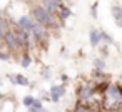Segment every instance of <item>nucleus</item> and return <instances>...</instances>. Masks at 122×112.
<instances>
[{
    "mask_svg": "<svg viewBox=\"0 0 122 112\" xmlns=\"http://www.w3.org/2000/svg\"><path fill=\"white\" fill-rule=\"evenodd\" d=\"M10 57H12V52L5 45H2V47H0V60L7 62V60H10Z\"/></svg>",
    "mask_w": 122,
    "mask_h": 112,
    "instance_id": "14",
    "label": "nucleus"
},
{
    "mask_svg": "<svg viewBox=\"0 0 122 112\" xmlns=\"http://www.w3.org/2000/svg\"><path fill=\"white\" fill-rule=\"evenodd\" d=\"M122 104V85L120 84H110L107 94L104 95V105L110 110H117Z\"/></svg>",
    "mask_w": 122,
    "mask_h": 112,
    "instance_id": "2",
    "label": "nucleus"
},
{
    "mask_svg": "<svg viewBox=\"0 0 122 112\" xmlns=\"http://www.w3.org/2000/svg\"><path fill=\"white\" fill-rule=\"evenodd\" d=\"M4 42H5V47L14 54V52H20L22 50V47H20V42H19V39H17V35H15V32H14V29L5 35V39H4ZM24 52V50H22Z\"/></svg>",
    "mask_w": 122,
    "mask_h": 112,
    "instance_id": "5",
    "label": "nucleus"
},
{
    "mask_svg": "<svg viewBox=\"0 0 122 112\" xmlns=\"http://www.w3.org/2000/svg\"><path fill=\"white\" fill-rule=\"evenodd\" d=\"M97 5H99L97 2L90 5V15H92V19H97V17H99V14H97Z\"/></svg>",
    "mask_w": 122,
    "mask_h": 112,
    "instance_id": "19",
    "label": "nucleus"
},
{
    "mask_svg": "<svg viewBox=\"0 0 122 112\" xmlns=\"http://www.w3.org/2000/svg\"><path fill=\"white\" fill-rule=\"evenodd\" d=\"M35 99H37V97H34L32 94H27V95H24V99H22V105H25V107L32 109V105H34Z\"/></svg>",
    "mask_w": 122,
    "mask_h": 112,
    "instance_id": "15",
    "label": "nucleus"
},
{
    "mask_svg": "<svg viewBox=\"0 0 122 112\" xmlns=\"http://www.w3.org/2000/svg\"><path fill=\"white\" fill-rule=\"evenodd\" d=\"M92 79H95L97 82H102V80H105V79H107V75H105L104 72H100V70H95V69H94V72H92Z\"/></svg>",
    "mask_w": 122,
    "mask_h": 112,
    "instance_id": "17",
    "label": "nucleus"
},
{
    "mask_svg": "<svg viewBox=\"0 0 122 112\" xmlns=\"http://www.w3.org/2000/svg\"><path fill=\"white\" fill-rule=\"evenodd\" d=\"M40 75H42V79H45V80H49V79H50V77H52V72H50V70H49V69H44V70H42V74H40Z\"/></svg>",
    "mask_w": 122,
    "mask_h": 112,
    "instance_id": "20",
    "label": "nucleus"
},
{
    "mask_svg": "<svg viewBox=\"0 0 122 112\" xmlns=\"http://www.w3.org/2000/svg\"><path fill=\"white\" fill-rule=\"evenodd\" d=\"M70 15H72V10L69 9V5H65V4H64V5L60 7V10H59V17H57V19H59V22L64 25V24H65V20H67V19H70Z\"/></svg>",
    "mask_w": 122,
    "mask_h": 112,
    "instance_id": "11",
    "label": "nucleus"
},
{
    "mask_svg": "<svg viewBox=\"0 0 122 112\" xmlns=\"http://www.w3.org/2000/svg\"><path fill=\"white\" fill-rule=\"evenodd\" d=\"M20 65H22L24 69H27V67H30V65H32V55H30L29 52L22 54V57H20Z\"/></svg>",
    "mask_w": 122,
    "mask_h": 112,
    "instance_id": "13",
    "label": "nucleus"
},
{
    "mask_svg": "<svg viewBox=\"0 0 122 112\" xmlns=\"http://www.w3.org/2000/svg\"><path fill=\"white\" fill-rule=\"evenodd\" d=\"M39 112H50V110H47V109H42V110H39Z\"/></svg>",
    "mask_w": 122,
    "mask_h": 112,
    "instance_id": "24",
    "label": "nucleus"
},
{
    "mask_svg": "<svg viewBox=\"0 0 122 112\" xmlns=\"http://www.w3.org/2000/svg\"><path fill=\"white\" fill-rule=\"evenodd\" d=\"M7 79H9V82L12 84V85H20V87H32V84H30V80L25 77V75H22V74H9L7 75Z\"/></svg>",
    "mask_w": 122,
    "mask_h": 112,
    "instance_id": "8",
    "label": "nucleus"
},
{
    "mask_svg": "<svg viewBox=\"0 0 122 112\" xmlns=\"http://www.w3.org/2000/svg\"><path fill=\"white\" fill-rule=\"evenodd\" d=\"M105 67H107L105 59H102V57H95V59H94V69H95V70L104 72V70H105Z\"/></svg>",
    "mask_w": 122,
    "mask_h": 112,
    "instance_id": "12",
    "label": "nucleus"
},
{
    "mask_svg": "<svg viewBox=\"0 0 122 112\" xmlns=\"http://www.w3.org/2000/svg\"><path fill=\"white\" fill-rule=\"evenodd\" d=\"M32 109H34V110H37V112L44 109V104H42V99H40V97H37V99H35V102H34Z\"/></svg>",
    "mask_w": 122,
    "mask_h": 112,
    "instance_id": "18",
    "label": "nucleus"
},
{
    "mask_svg": "<svg viewBox=\"0 0 122 112\" xmlns=\"http://www.w3.org/2000/svg\"><path fill=\"white\" fill-rule=\"evenodd\" d=\"M30 17L37 22V24H40V25H44V27H47L49 30L50 29H54V30H57V29H60V22H59V19L57 17H54V15H50L45 9H42L40 5H34V7H30Z\"/></svg>",
    "mask_w": 122,
    "mask_h": 112,
    "instance_id": "1",
    "label": "nucleus"
},
{
    "mask_svg": "<svg viewBox=\"0 0 122 112\" xmlns=\"http://www.w3.org/2000/svg\"><path fill=\"white\" fill-rule=\"evenodd\" d=\"M100 37H102V42H104L105 45H112V44H114V39H112V35H109L107 32L100 30Z\"/></svg>",
    "mask_w": 122,
    "mask_h": 112,
    "instance_id": "16",
    "label": "nucleus"
},
{
    "mask_svg": "<svg viewBox=\"0 0 122 112\" xmlns=\"http://www.w3.org/2000/svg\"><path fill=\"white\" fill-rule=\"evenodd\" d=\"M10 2L12 0H0V10H4L7 5H10Z\"/></svg>",
    "mask_w": 122,
    "mask_h": 112,
    "instance_id": "22",
    "label": "nucleus"
},
{
    "mask_svg": "<svg viewBox=\"0 0 122 112\" xmlns=\"http://www.w3.org/2000/svg\"><path fill=\"white\" fill-rule=\"evenodd\" d=\"M30 35H32V40H34L35 44H47V40H49V37H50V30H49L47 27H44V25H40V24L35 22V25H34L32 32H30Z\"/></svg>",
    "mask_w": 122,
    "mask_h": 112,
    "instance_id": "4",
    "label": "nucleus"
},
{
    "mask_svg": "<svg viewBox=\"0 0 122 112\" xmlns=\"http://www.w3.org/2000/svg\"><path fill=\"white\" fill-rule=\"evenodd\" d=\"M110 14H112V19H114V22H115V25L117 27H122V7L120 5H112L110 7Z\"/></svg>",
    "mask_w": 122,
    "mask_h": 112,
    "instance_id": "9",
    "label": "nucleus"
},
{
    "mask_svg": "<svg viewBox=\"0 0 122 112\" xmlns=\"http://www.w3.org/2000/svg\"><path fill=\"white\" fill-rule=\"evenodd\" d=\"M94 95H95V87L94 84H89V82H84L77 87V99H79V104H84V105H89L92 100H94Z\"/></svg>",
    "mask_w": 122,
    "mask_h": 112,
    "instance_id": "3",
    "label": "nucleus"
},
{
    "mask_svg": "<svg viewBox=\"0 0 122 112\" xmlns=\"http://www.w3.org/2000/svg\"><path fill=\"white\" fill-rule=\"evenodd\" d=\"M100 54H102L104 57H107V55H109V45H105V44L100 45Z\"/></svg>",
    "mask_w": 122,
    "mask_h": 112,
    "instance_id": "21",
    "label": "nucleus"
},
{
    "mask_svg": "<svg viewBox=\"0 0 122 112\" xmlns=\"http://www.w3.org/2000/svg\"><path fill=\"white\" fill-rule=\"evenodd\" d=\"M65 84H55V85H50L49 89V94H50V102L54 104H59L60 99L65 95Z\"/></svg>",
    "mask_w": 122,
    "mask_h": 112,
    "instance_id": "6",
    "label": "nucleus"
},
{
    "mask_svg": "<svg viewBox=\"0 0 122 112\" xmlns=\"http://www.w3.org/2000/svg\"><path fill=\"white\" fill-rule=\"evenodd\" d=\"M89 42H90L92 47H99L100 42H102L100 30H97V29H90V30H89Z\"/></svg>",
    "mask_w": 122,
    "mask_h": 112,
    "instance_id": "10",
    "label": "nucleus"
},
{
    "mask_svg": "<svg viewBox=\"0 0 122 112\" xmlns=\"http://www.w3.org/2000/svg\"><path fill=\"white\" fill-rule=\"evenodd\" d=\"M14 24H15L17 27L24 29L25 32H32V29H34V25H35V20L30 17V14H24V15H20Z\"/></svg>",
    "mask_w": 122,
    "mask_h": 112,
    "instance_id": "7",
    "label": "nucleus"
},
{
    "mask_svg": "<svg viewBox=\"0 0 122 112\" xmlns=\"http://www.w3.org/2000/svg\"><path fill=\"white\" fill-rule=\"evenodd\" d=\"M60 80H62V82H64V84H65V82H67V80H69V77H67V75H65V74H62V75H60Z\"/></svg>",
    "mask_w": 122,
    "mask_h": 112,
    "instance_id": "23",
    "label": "nucleus"
}]
</instances>
